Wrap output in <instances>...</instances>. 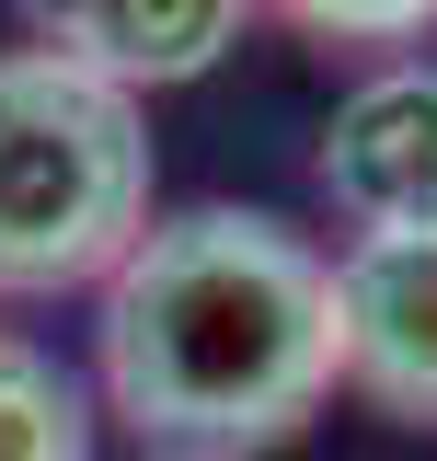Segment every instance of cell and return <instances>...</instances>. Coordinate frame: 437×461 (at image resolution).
I'll list each match as a JSON object with an SVG mask.
<instances>
[{
	"label": "cell",
	"mask_w": 437,
	"mask_h": 461,
	"mask_svg": "<svg viewBox=\"0 0 437 461\" xmlns=\"http://www.w3.org/2000/svg\"><path fill=\"white\" fill-rule=\"evenodd\" d=\"M311 35H357V47H391V35H426L437 0H288Z\"/></svg>",
	"instance_id": "cell-7"
},
{
	"label": "cell",
	"mask_w": 437,
	"mask_h": 461,
	"mask_svg": "<svg viewBox=\"0 0 437 461\" xmlns=\"http://www.w3.org/2000/svg\"><path fill=\"white\" fill-rule=\"evenodd\" d=\"M323 196L357 242H437V69H369L323 127Z\"/></svg>",
	"instance_id": "cell-3"
},
{
	"label": "cell",
	"mask_w": 437,
	"mask_h": 461,
	"mask_svg": "<svg viewBox=\"0 0 437 461\" xmlns=\"http://www.w3.org/2000/svg\"><path fill=\"white\" fill-rule=\"evenodd\" d=\"M0 461H93V403L35 335H0Z\"/></svg>",
	"instance_id": "cell-6"
},
{
	"label": "cell",
	"mask_w": 437,
	"mask_h": 461,
	"mask_svg": "<svg viewBox=\"0 0 437 461\" xmlns=\"http://www.w3.org/2000/svg\"><path fill=\"white\" fill-rule=\"evenodd\" d=\"M334 335H345V381L369 403L437 427V242H345Z\"/></svg>",
	"instance_id": "cell-4"
},
{
	"label": "cell",
	"mask_w": 437,
	"mask_h": 461,
	"mask_svg": "<svg viewBox=\"0 0 437 461\" xmlns=\"http://www.w3.org/2000/svg\"><path fill=\"white\" fill-rule=\"evenodd\" d=\"M150 230V127L138 93L47 47L0 58V300L104 288Z\"/></svg>",
	"instance_id": "cell-2"
},
{
	"label": "cell",
	"mask_w": 437,
	"mask_h": 461,
	"mask_svg": "<svg viewBox=\"0 0 437 461\" xmlns=\"http://www.w3.org/2000/svg\"><path fill=\"white\" fill-rule=\"evenodd\" d=\"M93 346H104V403L138 427V450L173 461L276 450L345 381L334 266L265 208L150 220L104 277Z\"/></svg>",
	"instance_id": "cell-1"
},
{
	"label": "cell",
	"mask_w": 437,
	"mask_h": 461,
	"mask_svg": "<svg viewBox=\"0 0 437 461\" xmlns=\"http://www.w3.org/2000/svg\"><path fill=\"white\" fill-rule=\"evenodd\" d=\"M23 35L69 69H93L115 93H173L230 58V35L254 23V0H12Z\"/></svg>",
	"instance_id": "cell-5"
}]
</instances>
